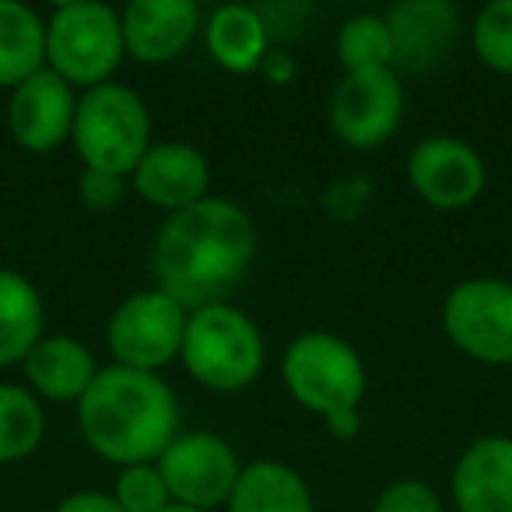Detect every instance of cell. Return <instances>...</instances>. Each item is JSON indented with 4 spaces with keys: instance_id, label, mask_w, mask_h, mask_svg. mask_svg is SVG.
I'll list each match as a JSON object with an SVG mask.
<instances>
[{
    "instance_id": "obj_28",
    "label": "cell",
    "mask_w": 512,
    "mask_h": 512,
    "mask_svg": "<svg viewBox=\"0 0 512 512\" xmlns=\"http://www.w3.org/2000/svg\"><path fill=\"white\" fill-rule=\"evenodd\" d=\"M372 204V183L362 176H348L341 183H334L323 193V207L330 211V218L337 221H355L369 211Z\"/></svg>"
},
{
    "instance_id": "obj_32",
    "label": "cell",
    "mask_w": 512,
    "mask_h": 512,
    "mask_svg": "<svg viewBox=\"0 0 512 512\" xmlns=\"http://www.w3.org/2000/svg\"><path fill=\"white\" fill-rule=\"evenodd\" d=\"M162 512H200V509H186V505H176V502H172L169 509H162Z\"/></svg>"
},
{
    "instance_id": "obj_10",
    "label": "cell",
    "mask_w": 512,
    "mask_h": 512,
    "mask_svg": "<svg viewBox=\"0 0 512 512\" xmlns=\"http://www.w3.org/2000/svg\"><path fill=\"white\" fill-rule=\"evenodd\" d=\"M407 95L397 71L344 74L330 92L327 123L330 134L351 151H376L404 123Z\"/></svg>"
},
{
    "instance_id": "obj_8",
    "label": "cell",
    "mask_w": 512,
    "mask_h": 512,
    "mask_svg": "<svg viewBox=\"0 0 512 512\" xmlns=\"http://www.w3.org/2000/svg\"><path fill=\"white\" fill-rule=\"evenodd\" d=\"M442 334L463 358L502 369L512 365V281L467 278L442 302Z\"/></svg>"
},
{
    "instance_id": "obj_29",
    "label": "cell",
    "mask_w": 512,
    "mask_h": 512,
    "mask_svg": "<svg viewBox=\"0 0 512 512\" xmlns=\"http://www.w3.org/2000/svg\"><path fill=\"white\" fill-rule=\"evenodd\" d=\"M53 512H123V509L116 505V498L109 495V491L85 488V491H71V495H64Z\"/></svg>"
},
{
    "instance_id": "obj_5",
    "label": "cell",
    "mask_w": 512,
    "mask_h": 512,
    "mask_svg": "<svg viewBox=\"0 0 512 512\" xmlns=\"http://www.w3.org/2000/svg\"><path fill=\"white\" fill-rule=\"evenodd\" d=\"M71 144L85 169L116 172L130 179L137 162L155 144L151 141V109L144 95L120 81L81 92Z\"/></svg>"
},
{
    "instance_id": "obj_9",
    "label": "cell",
    "mask_w": 512,
    "mask_h": 512,
    "mask_svg": "<svg viewBox=\"0 0 512 512\" xmlns=\"http://www.w3.org/2000/svg\"><path fill=\"white\" fill-rule=\"evenodd\" d=\"M169 498L186 509L218 512L228 505L239 474L246 463L239 460L235 446L218 432H179L172 446L158 456Z\"/></svg>"
},
{
    "instance_id": "obj_24",
    "label": "cell",
    "mask_w": 512,
    "mask_h": 512,
    "mask_svg": "<svg viewBox=\"0 0 512 512\" xmlns=\"http://www.w3.org/2000/svg\"><path fill=\"white\" fill-rule=\"evenodd\" d=\"M470 46L488 71L512 78V0H491L477 11L470 25Z\"/></svg>"
},
{
    "instance_id": "obj_12",
    "label": "cell",
    "mask_w": 512,
    "mask_h": 512,
    "mask_svg": "<svg viewBox=\"0 0 512 512\" xmlns=\"http://www.w3.org/2000/svg\"><path fill=\"white\" fill-rule=\"evenodd\" d=\"M383 18L390 29L397 74L439 71L463 36L460 8H453L449 0H404L393 4Z\"/></svg>"
},
{
    "instance_id": "obj_4",
    "label": "cell",
    "mask_w": 512,
    "mask_h": 512,
    "mask_svg": "<svg viewBox=\"0 0 512 512\" xmlns=\"http://www.w3.org/2000/svg\"><path fill=\"white\" fill-rule=\"evenodd\" d=\"M127 60L120 11L102 0H67L46 18V71L71 88H99L116 81Z\"/></svg>"
},
{
    "instance_id": "obj_30",
    "label": "cell",
    "mask_w": 512,
    "mask_h": 512,
    "mask_svg": "<svg viewBox=\"0 0 512 512\" xmlns=\"http://www.w3.org/2000/svg\"><path fill=\"white\" fill-rule=\"evenodd\" d=\"M260 78H264L267 85H292V81L299 78V60H295L285 46H271V53H267L264 64H260Z\"/></svg>"
},
{
    "instance_id": "obj_31",
    "label": "cell",
    "mask_w": 512,
    "mask_h": 512,
    "mask_svg": "<svg viewBox=\"0 0 512 512\" xmlns=\"http://www.w3.org/2000/svg\"><path fill=\"white\" fill-rule=\"evenodd\" d=\"M323 425H327L330 439H337V442H355L358 435H362V411L330 414V418H323Z\"/></svg>"
},
{
    "instance_id": "obj_16",
    "label": "cell",
    "mask_w": 512,
    "mask_h": 512,
    "mask_svg": "<svg viewBox=\"0 0 512 512\" xmlns=\"http://www.w3.org/2000/svg\"><path fill=\"white\" fill-rule=\"evenodd\" d=\"M449 498L456 512H512V439L481 435L453 463Z\"/></svg>"
},
{
    "instance_id": "obj_17",
    "label": "cell",
    "mask_w": 512,
    "mask_h": 512,
    "mask_svg": "<svg viewBox=\"0 0 512 512\" xmlns=\"http://www.w3.org/2000/svg\"><path fill=\"white\" fill-rule=\"evenodd\" d=\"M99 369L92 348L71 334H46L22 362L25 386L50 404H78Z\"/></svg>"
},
{
    "instance_id": "obj_14",
    "label": "cell",
    "mask_w": 512,
    "mask_h": 512,
    "mask_svg": "<svg viewBox=\"0 0 512 512\" xmlns=\"http://www.w3.org/2000/svg\"><path fill=\"white\" fill-rule=\"evenodd\" d=\"M130 190L158 211L179 214L211 197V162L186 141L151 144L148 155L130 172Z\"/></svg>"
},
{
    "instance_id": "obj_26",
    "label": "cell",
    "mask_w": 512,
    "mask_h": 512,
    "mask_svg": "<svg viewBox=\"0 0 512 512\" xmlns=\"http://www.w3.org/2000/svg\"><path fill=\"white\" fill-rule=\"evenodd\" d=\"M369 512H446V502L432 484L418 477H397L379 491Z\"/></svg>"
},
{
    "instance_id": "obj_25",
    "label": "cell",
    "mask_w": 512,
    "mask_h": 512,
    "mask_svg": "<svg viewBox=\"0 0 512 512\" xmlns=\"http://www.w3.org/2000/svg\"><path fill=\"white\" fill-rule=\"evenodd\" d=\"M109 495L116 498V505H120L123 512H162L172 505L169 488H165L155 463H130V467H120Z\"/></svg>"
},
{
    "instance_id": "obj_19",
    "label": "cell",
    "mask_w": 512,
    "mask_h": 512,
    "mask_svg": "<svg viewBox=\"0 0 512 512\" xmlns=\"http://www.w3.org/2000/svg\"><path fill=\"white\" fill-rule=\"evenodd\" d=\"M46 337V306L22 271L0 267V369L22 365Z\"/></svg>"
},
{
    "instance_id": "obj_27",
    "label": "cell",
    "mask_w": 512,
    "mask_h": 512,
    "mask_svg": "<svg viewBox=\"0 0 512 512\" xmlns=\"http://www.w3.org/2000/svg\"><path fill=\"white\" fill-rule=\"evenodd\" d=\"M130 190L127 176H116V172H102V169H81L78 176V197L85 207L92 211H113Z\"/></svg>"
},
{
    "instance_id": "obj_7",
    "label": "cell",
    "mask_w": 512,
    "mask_h": 512,
    "mask_svg": "<svg viewBox=\"0 0 512 512\" xmlns=\"http://www.w3.org/2000/svg\"><path fill=\"white\" fill-rule=\"evenodd\" d=\"M186 320H190V309L165 295L162 288H144V292L127 295L106 323L113 365L162 376V369L179 362Z\"/></svg>"
},
{
    "instance_id": "obj_23",
    "label": "cell",
    "mask_w": 512,
    "mask_h": 512,
    "mask_svg": "<svg viewBox=\"0 0 512 512\" xmlns=\"http://www.w3.org/2000/svg\"><path fill=\"white\" fill-rule=\"evenodd\" d=\"M337 64L344 74L358 71H393V43L383 15H355L337 29L334 39Z\"/></svg>"
},
{
    "instance_id": "obj_6",
    "label": "cell",
    "mask_w": 512,
    "mask_h": 512,
    "mask_svg": "<svg viewBox=\"0 0 512 512\" xmlns=\"http://www.w3.org/2000/svg\"><path fill=\"white\" fill-rule=\"evenodd\" d=\"M281 379L292 400L309 414L362 411L369 393V369L351 341L334 330H306L285 348Z\"/></svg>"
},
{
    "instance_id": "obj_11",
    "label": "cell",
    "mask_w": 512,
    "mask_h": 512,
    "mask_svg": "<svg viewBox=\"0 0 512 512\" xmlns=\"http://www.w3.org/2000/svg\"><path fill=\"white\" fill-rule=\"evenodd\" d=\"M407 183L432 211H467L488 186V165L463 137L428 134L407 155Z\"/></svg>"
},
{
    "instance_id": "obj_2",
    "label": "cell",
    "mask_w": 512,
    "mask_h": 512,
    "mask_svg": "<svg viewBox=\"0 0 512 512\" xmlns=\"http://www.w3.org/2000/svg\"><path fill=\"white\" fill-rule=\"evenodd\" d=\"M78 432L99 460L113 467L158 463L179 435V400L162 376L102 365L78 400Z\"/></svg>"
},
{
    "instance_id": "obj_18",
    "label": "cell",
    "mask_w": 512,
    "mask_h": 512,
    "mask_svg": "<svg viewBox=\"0 0 512 512\" xmlns=\"http://www.w3.org/2000/svg\"><path fill=\"white\" fill-rule=\"evenodd\" d=\"M207 57L228 74H260V64L271 53V32L260 8L246 4H225L204 22Z\"/></svg>"
},
{
    "instance_id": "obj_3",
    "label": "cell",
    "mask_w": 512,
    "mask_h": 512,
    "mask_svg": "<svg viewBox=\"0 0 512 512\" xmlns=\"http://www.w3.org/2000/svg\"><path fill=\"white\" fill-rule=\"evenodd\" d=\"M186 376L211 393H242L260 379L267 365L264 330L242 309L228 302L193 309L186 320L183 351Z\"/></svg>"
},
{
    "instance_id": "obj_21",
    "label": "cell",
    "mask_w": 512,
    "mask_h": 512,
    "mask_svg": "<svg viewBox=\"0 0 512 512\" xmlns=\"http://www.w3.org/2000/svg\"><path fill=\"white\" fill-rule=\"evenodd\" d=\"M46 71V18L22 0H0V88Z\"/></svg>"
},
{
    "instance_id": "obj_20",
    "label": "cell",
    "mask_w": 512,
    "mask_h": 512,
    "mask_svg": "<svg viewBox=\"0 0 512 512\" xmlns=\"http://www.w3.org/2000/svg\"><path fill=\"white\" fill-rule=\"evenodd\" d=\"M228 512H316L309 481L281 460H253L242 467Z\"/></svg>"
},
{
    "instance_id": "obj_22",
    "label": "cell",
    "mask_w": 512,
    "mask_h": 512,
    "mask_svg": "<svg viewBox=\"0 0 512 512\" xmlns=\"http://www.w3.org/2000/svg\"><path fill=\"white\" fill-rule=\"evenodd\" d=\"M46 411L43 400L18 383H0V467L22 463L43 446Z\"/></svg>"
},
{
    "instance_id": "obj_1",
    "label": "cell",
    "mask_w": 512,
    "mask_h": 512,
    "mask_svg": "<svg viewBox=\"0 0 512 512\" xmlns=\"http://www.w3.org/2000/svg\"><path fill=\"white\" fill-rule=\"evenodd\" d=\"M256 260V225L235 200L204 197L179 214H165L151 246V271L158 288L204 309L225 302V295L249 274Z\"/></svg>"
},
{
    "instance_id": "obj_13",
    "label": "cell",
    "mask_w": 512,
    "mask_h": 512,
    "mask_svg": "<svg viewBox=\"0 0 512 512\" xmlns=\"http://www.w3.org/2000/svg\"><path fill=\"white\" fill-rule=\"evenodd\" d=\"M78 88L53 71H39L8 95V130L29 155H53L71 144L78 116Z\"/></svg>"
},
{
    "instance_id": "obj_15",
    "label": "cell",
    "mask_w": 512,
    "mask_h": 512,
    "mask_svg": "<svg viewBox=\"0 0 512 512\" xmlns=\"http://www.w3.org/2000/svg\"><path fill=\"white\" fill-rule=\"evenodd\" d=\"M127 57L144 67L179 60L204 32L200 8L193 0H130L120 11Z\"/></svg>"
}]
</instances>
